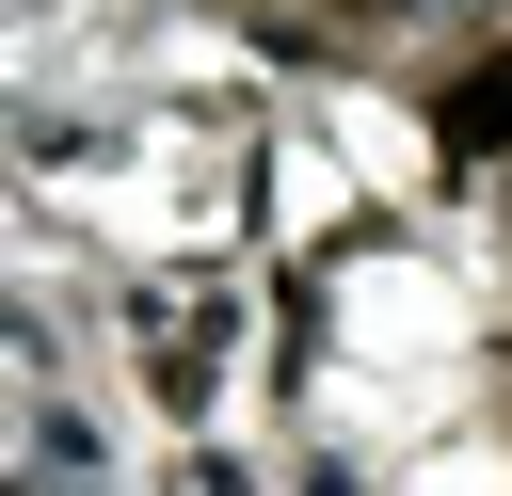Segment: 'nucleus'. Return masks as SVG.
<instances>
[{
  "label": "nucleus",
  "instance_id": "nucleus-1",
  "mask_svg": "<svg viewBox=\"0 0 512 496\" xmlns=\"http://www.w3.org/2000/svg\"><path fill=\"white\" fill-rule=\"evenodd\" d=\"M448 144H512V64H496V80H464V96H448Z\"/></svg>",
  "mask_w": 512,
  "mask_h": 496
}]
</instances>
